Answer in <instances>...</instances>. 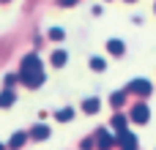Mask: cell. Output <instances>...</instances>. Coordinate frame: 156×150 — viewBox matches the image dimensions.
Segmentation results:
<instances>
[{"mask_svg": "<svg viewBox=\"0 0 156 150\" xmlns=\"http://www.w3.org/2000/svg\"><path fill=\"white\" fill-rule=\"evenodd\" d=\"M123 98H126V93H112V96H110L112 107H121V104H123Z\"/></svg>", "mask_w": 156, "mask_h": 150, "instance_id": "5bb4252c", "label": "cell"}, {"mask_svg": "<svg viewBox=\"0 0 156 150\" xmlns=\"http://www.w3.org/2000/svg\"><path fill=\"white\" fill-rule=\"evenodd\" d=\"M129 3H134V0H129Z\"/></svg>", "mask_w": 156, "mask_h": 150, "instance_id": "e0dca14e", "label": "cell"}, {"mask_svg": "<svg viewBox=\"0 0 156 150\" xmlns=\"http://www.w3.org/2000/svg\"><path fill=\"white\" fill-rule=\"evenodd\" d=\"M129 90H132V93H140V96H148L154 87H151V82H148V79H134V82L129 85Z\"/></svg>", "mask_w": 156, "mask_h": 150, "instance_id": "7a4b0ae2", "label": "cell"}, {"mask_svg": "<svg viewBox=\"0 0 156 150\" xmlns=\"http://www.w3.org/2000/svg\"><path fill=\"white\" fill-rule=\"evenodd\" d=\"M52 66H55V68H60V66H66V52H63V49H58V52H52Z\"/></svg>", "mask_w": 156, "mask_h": 150, "instance_id": "9c48e42d", "label": "cell"}, {"mask_svg": "<svg viewBox=\"0 0 156 150\" xmlns=\"http://www.w3.org/2000/svg\"><path fill=\"white\" fill-rule=\"evenodd\" d=\"M25 139H27V134H14L11 142H8V150H19L22 145H25Z\"/></svg>", "mask_w": 156, "mask_h": 150, "instance_id": "52a82bcc", "label": "cell"}, {"mask_svg": "<svg viewBox=\"0 0 156 150\" xmlns=\"http://www.w3.org/2000/svg\"><path fill=\"white\" fill-rule=\"evenodd\" d=\"M107 49H110L112 55H123V41H118V38H112V41L107 44Z\"/></svg>", "mask_w": 156, "mask_h": 150, "instance_id": "30bf717a", "label": "cell"}, {"mask_svg": "<svg viewBox=\"0 0 156 150\" xmlns=\"http://www.w3.org/2000/svg\"><path fill=\"white\" fill-rule=\"evenodd\" d=\"M71 118H74V107H66V109H58L55 112V120H60V123H66Z\"/></svg>", "mask_w": 156, "mask_h": 150, "instance_id": "8992f818", "label": "cell"}, {"mask_svg": "<svg viewBox=\"0 0 156 150\" xmlns=\"http://www.w3.org/2000/svg\"><path fill=\"white\" fill-rule=\"evenodd\" d=\"M77 0H60V5H74Z\"/></svg>", "mask_w": 156, "mask_h": 150, "instance_id": "2e32d148", "label": "cell"}, {"mask_svg": "<svg viewBox=\"0 0 156 150\" xmlns=\"http://www.w3.org/2000/svg\"><path fill=\"white\" fill-rule=\"evenodd\" d=\"M82 109H85L88 115H93V112H99V98H88V101L82 104Z\"/></svg>", "mask_w": 156, "mask_h": 150, "instance_id": "8fae6325", "label": "cell"}, {"mask_svg": "<svg viewBox=\"0 0 156 150\" xmlns=\"http://www.w3.org/2000/svg\"><path fill=\"white\" fill-rule=\"evenodd\" d=\"M112 128H115L118 134L126 131V118H123V115H115V118H112Z\"/></svg>", "mask_w": 156, "mask_h": 150, "instance_id": "7c38bea8", "label": "cell"}, {"mask_svg": "<svg viewBox=\"0 0 156 150\" xmlns=\"http://www.w3.org/2000/svg\"><path fill=\"white\" fill-rule=\"evenodd\" d=\"M0 150H3V145H0Z\"/></svg>", "mask_w": 156, "mask_h": 150, "instance_id": "ac0fdd59", "label": "cell"}, {"mask_svg": "<svg viewBox=\"0 0 156 150\" xmlns=\"http://www.w3.org/2000/svg\"><path fill=\"white\" fill-rule=\"evenodd\" d=\"M19 77H22V82H25L27 87H38V85L44 82L41 60H38L36 55H27V57L22 60V71H19Z\"/></svg>", "mask_w": 156, "mask_h": 150, "instance_id": "6da1fadb", "label": "cell"}, {"mask_svg": "<svg viewBox=\"0 0 156 150\" xmlns=\"http://www.w3.org/2000/svg\"><path fill=\"white\" fill-rule=\"evenodd\" d=\"M148 118H151V112H148L145 104H137V107L132 109V120H134V123H148Z\"/></svg>", "mask_w": 156, "mask_h": 150, "instance_id": "3957f363", "label": "cell"}, {"mask_svg": "<svg viewBox=\"0 0 156 150\" xmlns=\"http://www.w3.org/2000/svg\"><path fill=\"white\" fill-rule=\"evenodd\" d=\"M49 38L60 41V38H63V30H60V27H52V30H49Z\"/></svg>", "mask_w": 156, "mask_h": 150, "instance_id": "9a60e30c", "label": "cell"}, {"mask_svg": "<svg viewBox=\"0 0 156 150\" xmlns=\"http://www.w3.org/2000/svg\"><path fill=\"white\" fill-rule=\"evenodd\" d=\"M11 104H14V93H11L8 87H5V90L0 93V107H3V109H8Z\"/></svg>", "mask_w": 156, "mask_h": 150, "instance_id": "ba28073f", "label": "cell"}, {"mask_svg": "<svg viewBox=\"0 0 156 150\" xmlns=\"http://www.w3.org/2000/svg\"><path fill=\"white\" fill-rule=\"evenodd\" d=\"M47 137H49V126H44V123H38V126L30 128V139L41 142V139H47Z\"/></svg>", "mask_w": 156, "mask_h": 150, "instance_id": "277c9868", "label": "cell"}, {"mask_svg": "<svg viewBox=\"0 0 156 150\" xmlns=\"http://www.w3.org/2000/svg\"><path fill=\"white\" fill-rule=\"evenodd\" d=\"M104 66H107L104 57H90V68H93V71H104Z\"/></svg>", "mask_w": 156, "mask_h": 150, "instance_id": "4fadbf2b", "label": "cell"}, {"mask_svg": "<svg viewBox=\"0 0 156 150\" xmlns=\"http://www.w3.org/2000/svg\"><path fill=\"white\" fill-rule=\"evenodd\" d=\"M96 139H99V148H101V150H110L112 145H115V139H112L107 131H99V134H96Z\"/></svg>", "mask_w": 156, "mask_h": 150, "instance_id": "5b68a950", "label": "cell"}]
</instances>
